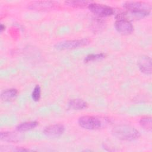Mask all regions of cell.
I'll return each mask as SVG.
<instances>
[{"mask_svg": "<svg viewBox=\"0 0 152 152\" xmlns=\"http://www.w3.org/2000/svg\"><path fill=\"white\" fill-rule=\"evenodd\" d=\"M112 134L122 141H134L140 137V132L134 127L128 125H119L113 128Z\"/></svg>", "mask_w": 152, "mask_h": 152, "instance_id": "1", "label": "cell"}, {"mask_svg": "<svg viewBox=\"0 0 152 152\" xmlns=\"http://www.w3.org/2000/svg\"><path fill=\"white\" fill-rule=\"evenodd\" d=\"M123 5L129 11L142 14L146 16L149 15L151 9L149 4L142 1H127Z\"/></svg>", "mask_w": 152, "mask_h": 152, "instance_id": "2", "label": "cell"}, {"mask_svg": "<svg viewBox=\"0 0 152 152\" xmlns=\"http://www.w3.org/2000/svg\"><path fill=\"white\" fill-rule=\"evenodd\" d=\"M78 122L81 127L89 130L99 129L102 125V122L99 118L89 115L81 116L78 119Z\"/></svg>", "mask_w": 152, "mask_h": 152, "instance_id": "3", "label": "cell"}, {"mask_svg": "<svg viewBox=\"0 0 152 152\" xmlns=\"http://www.w3.org/2000/svg\"><path fill=\"white\" fill-rule=\"evenodd\" d=\"M90 40L87 39H81L77 40H70L59 42L55 45V48L59 50L72 49L87 45Z\"/></svg>", "mask_w": 152, "mask_h": 152, "instance_id": "4", "label": "cell"}, {"mask_svg": "<svg viewBox=\"0 0 152 152\" xmlns=\"http://www.w3.org/2000/svg\"><path fill=\"white\" fill-rule=\"evenodd\" d=\"M88 9L93 14L100 17H107L113 14V9L109 6L97 4L90 3L88 6Z\"/></svg>", "mask_w": 152, "mask_h": 152, "instance_id": "5", "label": "cell"}, {"mask_svg": "<svg viewBox=\"0 0 152 152\" xmlns=\"http://www.w3.org/2000/svg\"><path fill=\"white\" fill-rule=\"evenodd\" d=\"M115 27L117 31L122 34H129L134 31V27L131 23L124 18L117 19Z\"/></svg>", "mask_w": 152, "mask_h": 152, "instance_id": "6", "label": "cell"}, {"mask_svg": "<svg viewBox=\"0 0 152 152\" xmlns=\"http://www.w3.org/2000/svg\"><path fill=\"white\" fill-rule=\"evenodd\" d=\"M65 131V127L62 124H53L46 127L43 131L44 134L49 138H56L61 135Z\"/></svg>", "mask_w": 152, "mask_h": 152, "instance_id": "7", "label": "cell"}, {"mask_svg": "<svg viewBox=\"0 0 152 152\" xmlns=\"http://www.w3.org/2000/svg\"><path fill=\"white\" fill-rule=\"evenodd\" d=\"M138 66L140 71L145 74H151L152 72L151 60L148 56H141L138 61Z\"/></svg>", "mask_w": 152, "mask_h": 152, "instance_id": "8", "label": "cell"}, {"mask_svg": "<svg viewBox=\"0 0 152 152\" xmlns=\"http://www.w3.org/2000/svg\"><path fill=\"white\" fill-rule=\"evenodd\" d=\"M0 137L2 141L11 142H18L23 138V136L21 134L12 132H1Z\"/></svg>", "mask_w": 152, "mask_h": 152, "instance_id": "9", "label": "cell"}, {"mask_svg": "<svg viewBox=\"0 0 152 152\" xmlns=\"http://www.w3.org/2000/svg\"><path fill=\"white\" fill-rule=\"evenodd\" d=\"M68 107L73 110H82L87 107V103L82 99H73L69 101Z\"/></svg>", "mask_w": 152, "mask_h": 152, "instance_id": "10", "label": "cell"}, {"mask_svg": "<svg viewBox=\"0 0 152 152\" xmlns=\"http://www.w3.org/2000/svg\"><path fill=\"white\" fill-rule=\"evenodd\" d=\"M37 125L38 123L36 121L25 122L18 125L16 127V129L18 132H25L34 129L37 126Z\"/></svg>", "mask_w": 152, "mask_h": 152, "instance_id": "11", "label": "cell"}, {"mask_svg": "<svg viewBox=\"0 0 152 152\" xmlns=\"http://www.w3.org/2000/svg\"><path fill=\"white\" fill-rule=\"evenodd\" d=\"M17 93L18 91L15 88L8 89L2 93L1 95V98L4 101H10L15 98Z\"/></svg>", "mask_w": 152, "mask_h": 152, "instance_id": "12", "label": "cell"}, {"mask_svg": "<svg viewBox=\"0 0 152 152\" xmlns=\"http://www.w3.org/2000/svg\"><path fill=\"white\" fill-rule=\"evenodd\" d=\"M55 3V2L53 1H38V2H34L30 5L32 6L33 8H34L44 9V8H49L52 7L54 5H56Z\"/></svg>", "mask_w": 152, "mask_h": 152, "instance_id": "13", "label": "cell"}, {"mask_svg": "<svg viewBox=\"0 0 152 152\" xmlns=\"http://www.w3.org/2000/svg\"><path fill=\"white\" fill-rule=\"evenodd\" d=\"M140 124L142 128L148 131H151L152 129V121L151 117H144L140 121Z\"/></svg>", "mask_w": 152, "mask_h": 152, "instance_id": "14", "label": "cell"}, {"mask_svg": "<svg viewBox=\"0 0 152 152\" xmlns=\"http://www.w3.org/2000/svg\"><path fill=\"white\" fill-rule=\"evenodd\" d=\"M65 2L68 5H70L74 7H77V8H82L87 5L88 6V5L90 4V3L88 4L89 2L86 1H66Z\"/></svg>", "mask_w": 152, "mask_h": 152, "instance_id": "15", "label": "cell"}, {"mask_svg": "<svg viewBox=\"0 0 152 152\" xmlns=\"http://www.w3.org/2000/svg\"><path fill=\"white\" fill-rule=\"evenodd\" d=\"M105 57V55L103 53H96V54H90L87 55L84 58V62H88L90 61H96L99 59H102Z\"/></svg>", "mask_w": 152, "mask_h": 152, "instance_id": "16", "label": "cell"}, {"mask_svg": "<svg viewBox=\"0 0 152 152\" xmlns=\"http://www.w3.org/2000/svg\"><path fill=\"white\" fill-rule=\"evenodd\" d=\"M41 95V88L39 85H36L31 93V97L35 102H38L40 98Z\"/></svg>", "mask_w": 152, "mask_h": 152, "instance_id": "17", "label": "cell"}, {"mask_svg": "<svg viewBox=\"0 0 152 152\" xmlns=\"http://www.w3.org/2000/svg\"><path fill=\"white\" fill-rule=\"evenodd\" d=\"M5 26L4 25H3L2 24H1V26H0V30H1V32H2L4 30H5Z\"/></svg>", "mask_w": 152, "mask_h": 152, "instance_id": "18", "label": "cell"}]
</instances>
